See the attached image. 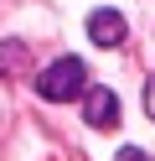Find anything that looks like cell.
<instances>
[{"label":"cell","instance_id":"obj_1","mask_svg":"<svg viewBox=\"0 0 155 161\" xmlns=\"http://www.w3.org/2000/svg\"><path fill=\"white\" fill-rule=\"evenodd\" d=\"M83 88H88V68H83L78 57H57V63H52L47 73L36 78V94L47 99V104H67V99H83Z\"/></svg>","mask_w":155,"mask_h":161},{"label":"cell","instance_id":"obj_2","mask_svg":"<svg viewBox=\"0 0 155 161\" xmlns=\"http://www.w3.org/2000/svg\"><path fill=\"white\" fill-rule=\"evenodd\" d=\"M83 119L93 130H114L119 125V99L109 88H83Z\"/></svg>","mask_w":155,"mask_h":161},{"label":"cell","instance_id":"obj_3","mask_svg":"<svg viewBox=\"0 0 155 161\" xmlns=\"http://www.w3.org/2000/svg\"><path fill=\"white\" fill-rule=\"evenodd\" d=\"M88 36H93L98 47H119V42H124V16H119V11H93V16H88Z\"/></svg>","mask_w":155,"mask_h":161},{"label":"cell","instance_id":"obj_4","mask_svg":"<svg viewBox=\"0 0 155 161\" xmlns=\"http://www.w3.org/2000/svg\"><path fill=\"white\" fill-rule=\"evenodd\" d=\"M119 161H150V156H145L140 146H124V151H119Z\"/></svg>","mask_w":155,"mask_h":161},{"label":"cell","instance_id":"obj_5","mask_svg":"<svg viewBox=\"0 0 155 161\" xmlns=\"http://www.w3.org/2000/svg\"><path fill=\"white\" fill-rule=\"evenodd\" d=\"M145 109H150V119H155V78H150V88H145Z\"/></svg>","mask_w":155,"mask_h":161}]
</instances>
